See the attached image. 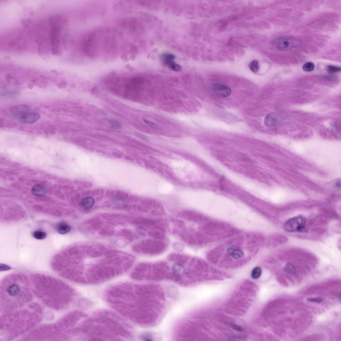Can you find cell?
<instances>
[{
    "label": "cell",
    "instance_id": "6da1fadb",
    "mask_svg": "<svg viewBox=\"0 0 341 341\" xmlns=\"http://www.w3.org/2000/svg\"><path fill=\"white\" fill-rule=\"evenodd\" d=\"M306 220L301 216H296L287 220L284 223V228L289 232L304 231L306 224Z\"/></svg>",
    "mask_w": 341,
    "mask_h": 341
},
{
    "label": "cell",
    "instance_id": "7a4b0ae2",
    "mask_svg": "<svg viewBox=\"0 0 341 341\" xmlns=\"http://www.w3.org/2000/svg\"><path fill=\"white\" fill-rule=\"evenodd\" d=\"M299 41L296 37H282L278 38L274 41L273 43L276 48L282 51H288L297 47L299 44Z\"/></svg>",
    "mask_w": 341,
    "mask_h": 341
},
{
    "label": "cell",
    "instance_id": "3957f363",
    "mask_svg": "<svg viewBox=\"0 0 341 341\" xmlns=\"http://www.w3.org/2000/svg\"><path fill=\"white\" fill-rule=\"evenodd\" d=\"M15 117L20 122L30 124L37 121L40 116L39 114L33 111H23L16 113Z\"/></svg>",
    "mask_w": 341,
    "mask_h": 341
},
{
    "label": "cell",
    "instance_id": "277c9868",
    "mask_svg": "<svg viewBox=\"0 0 341 341\" xmlns=\"http://www.w3.org/2000/svg\"><path fill=\"white\" fill-rule=\"evenodd\" d=\"M175 56L170 53H166L162 55L161 59L164 64L169 68L174 71L179 72L181 70L179 65L174 61Z\"/></svg>",
    "mask_w": 341,
    "mask_h": 341
},
{
    "label": "cell",
    "instance_id": "5b68a950",
    "mask_svg": "<svg viewBox=\"0 0 341 341\" xmlns=\"http://www.w3.org/2000/svg\"><path fill=\"white\" fill-rule=\"evenodd\" d=\"M212 87L214 92L220 96L227 97L231 94V89L225 85L218 83H214L213 84Z\"/></svg>",
    "mask_w": 341,
    "mask_h": 341
},
{
    "label": "cell",
    "instance_id": "8992f818",
    "mask_svg": "<svg viewBox=\"0 0 341 341\" xmlns=\"http://www.w3.org/2000/svg\"><path fill=\"white\" fill-rule=\"evenodd\" d=\"M47 189L44 185L39 184L33 186L32 189V192L33 195L38 196H42L46 194Z\"/></svg>",
    "mask_w": 341,
    "mask_h": 341
},
{
    "label": "cell",
    "instance_id": "52a82bcc",
    "mask_svg": "<svg viewBox=\"0 0 341 341\" xmlns=\"http://www.w3.org/2000/svg\"><path fill=\"white\" fill-rule=\"evenodd\" d=\"M228 254L235 259H238L244 257V252L240 249L229 248L227 250Z\"/></svg>",
    "mask_w": 341,
    "mask_h": 341
},
{
    "label": "cell",
    "instance_id": "ba28073f",
    "mask_svg": "<svg viewBox=\"0 0 341 341\" xmlns=\"http://www.w3.org/2000/svg\"><path fill=\"white\" fill-rule=\"evenodd\" d=\"M56 229L58 232L62 235L67 233L71 229L70 226L64 222H61L58 224Z\"/></svg>",
    "mask_w": 341,
    "mask_h": 341
},
{
    "label": "cell",
    "instance_id": "9c48e42d",
    "mask_svg": "<svg viewBox=\"0 0 341 341\" xmlns=\"http://www.w3.org/2000/svg\"><path fill=\"white\" fill-rule=\"evenodd\" d=\"M95 200L92 197H87L84 199L81 202V206L85 209H90L94 205Z\"/></svg>",
    "mask_w": 341,
    "mask_h": 341
},
{
    "label": "cell",
    "instance_id": "30bf717a",
    "mask_svg": "<svg viewBox=\"0 0 341 341\" xmlns=\"http://www.w3.org/2000/svg\"><path fill=\"white\" fill-rule=\"evenodd\" d=\"M20 290L19 287L17 284H13L8 287L7 291L10 296H13L18 294Z\"/></svg>",
    "mask_w": 341,
    "mask_h": 341
},
{
    "label": "cell",
    "instance_id": "8fae6325",
    "mask_svg": "<svg viewBox=\"0 0 341 341\" xmlns=\"http://www.w3.org/2000/svg\"><path fill=\"white\" fill-rule=\"evenodd\" d=\"M85 295L91 299H94L97 296V293L94 290L91 289H87L84 291Z\"/></svg>",
    "mask_w": 341,
    "mask_h": 341
},
{
    "label": "cell",
    "instance_id": "7c38bea8",
    "mask_svg": "<svg viewBox=\"0 0 341 341\" xmlns=\"http://www.w3.org/2000/svg\"><path fill=\"white\" fill-rule=\"evenodd\" d=\"M249 68L252 72H257L259 70L260 65L257 61L254 60L252 61L249 64Z\"/></svg>",
    "mask_w": 341,
    "mask_h": 341
},
{
    "label": "cell",
    "instance_id": "4fadbf2b",
    "mask_svg": "<svg viewBox=\"0 0 341 341\" xmlns=\"http://www.w3.org/2000/svg\"><path fill=\"white\" fill-rule=\"evenodd\" d=\"M33 237L38 240L44 239L46 236V234L44 232L41 231H35L33 234Z\"/></svg>",
    "mask_w": 341,
    "mask_h": 341
},
{
    "label": "cell",
    "instance_id": "5bb4252c",
    "mask_svg": "<svg viewBox=\"0 0 341 341\" xmlns=\"http://www.w3.org/2000/svg\"><path fill=\"white\" fill-rule=\"evenodd\" d=\"M315 65L313 62H307L305 63L303 66V70L307 72H309L313 70L315 68Z\"/></svg>",
    "mask_w": 341,
    "mask_h": 341
},
{
    "label": "cell",
    "instance_id": "9a60e30c",
    "mask_svg": "<svg viewBox=\"0 0 341 341\" xmlns=\"http://www.w3.org/2000/svg\"><path fill=\"white\" fill-rule=\"evenodd\" d=\"M262 274V269L259 267H256L252 272V277L254 279L259 278Z\"/></svg>",
    "mask_w": 341,
    "mask_h": 341
},
{
    "label": "cell",
    "instance_id": "2e32d148",
    "mask_svg": "<svg viewBox=\"0 0 341 341\" xmlns=\"http://www.w3.org/2000/svg\"><path fill=\"white\" fill-rule=\"evenodd\" d=\"M327 70L329 73H334L339 72L341 70V68L337 66L329 65L327 67Z\"/></svg>",
    "mask_w": 341,
    "mask_h": 341
},
{
    "label": "cell",
    "instance_id": "e0dca14e",
    "mask_svg": "<svg viewBox=\"0 0 341 341\" xmlns=\"http://www.w3.org/2000/svg\"><path fill=\"white\" fill-rule=\"evenodd\" d=\"M284 269L287 272L291 273H293L295 271V267L292 265L290 264L286 265L284 267Z\"/></svg>",
    "mask_w": 341,
    "mask_h": 341
},
{
    "label": "cell",
    "instance_id": "ac0fdd59",
    "mask_svg": "<svg viewBox=\"0 0 341 341\" xmlns=\"http://www.w3.org/2000/svg\"><path fill=\"white\" fill-rule=\"evenodd\" d=\"M307 300L309 302L319 303L322 301L323 298H307Z\"/></svg>",
    "mask_w": 341,
    "mask_h": 341
},
{
    "label": "cell",
    "instance_id": "d6986e66",
    "mask_svg": "<svg viewBox=\"0 0 341 341\" xmlns=\"http://www.w3.org/2000/svg\"><path fill=\"white\" fill-rule=\"evenodd\" d=\"M10 269V267L4 264L0 265V271H1L9 270Z\"/></svg>",
    "mask_w": 341,
    "mask_h": 341
},
{
    "label": "cell",
    "instance_id": "ffe728a7",
    "mask_svg": "<svg viewBox=\"0 0 341 341\" xmlns=\"http://www.w3.org/2000/svg\"><path fill=\"white\" fill-rule=\"evenodd\" d=\"M144 121L149 126L152 127H155L156 126V125L153 123L148 121L147 120H144Z\"/></svg>",
    "mask_w": 341,
    "mask_h": 341
},
{
    "label": "cell",
    "instance_id": "44dd1931",
    "mask_svg": "<svg viewBox=\"0 0 341 341\" xmlns=\"http://www.w3.org/2000/svg\"><path fill=\"white\" fill-rule=\"evenodd\" d=\"M231 327H232V328L236 330L239 331H242V329L241 328V327L238 326V325L233 324L232 325Z\"/></svg>",
    "mask_w": 341,
    "mask_h": 341
}]
</instances>
